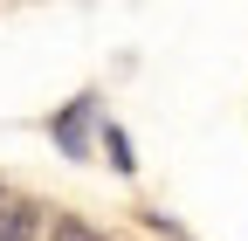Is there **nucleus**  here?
<instances>
[{"instance_id": "f257e3e1", "label": "nucleus", "mask_w": 248, "mask_h": 241, "mask_svg": "<svg viewBox=\"0 0 248 241\" xmlns=\"http://www.w3.org/2000/svg\"><path fill=\"white\" fill-rule=\"evenodd\" d=\"M83 131H90V97H83V104H69V110L55 117V145H62L69 159H83Z\"/></svg>"}, {"instance_id": "f03ea898", "label": "nucleus", "mask_w": 248, "mask_h": 241, "mask_svg": "<svg viewBox=\"0 0 248 241\" xmlns=\"http://www.w3.org/2000/svg\"><path fill=\"white\" fill-rule=\"evenodd\" d=\"M0 241H35V207L28 200H0Z\"/></svg>"}, {"instance_id": "7ed1b4c3", "label": "nucleus", "mask_w": 248, "mask_h": 241, "mask_svg": "<svg viewBox=\"0 0 248 241\" xmlns=\"http://www.w3.org/2000/svg\"><path fill=\"white\" fill-rule=\"evenodd\" d=\"M104 145H110V166L131 172V138H124V131H104Z\"/></svg>"}, {"instance_id": "20e7f679", "label": "nucleus", "mask_w": 248, "mask_h": 241, "mask_svg": "<svg viewBox=\"0 0 248 241\" xmlns=\"http://www.w3.org/2000/svg\"><path fill=\"white\" fill-rule=\"evenodd\" d=\"M55 241H104V234H97V227H83V221H62Z\"/></svg>"}]
</instances>
